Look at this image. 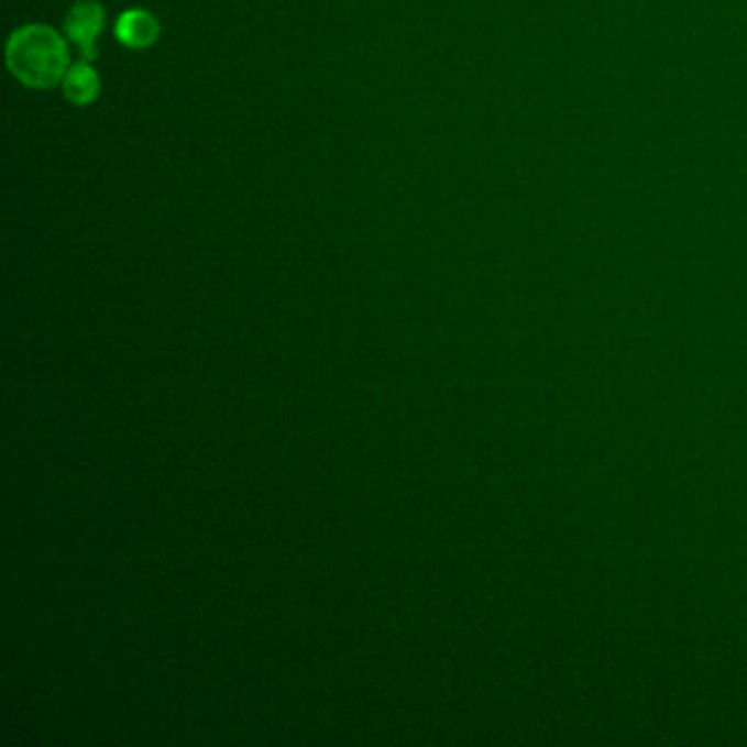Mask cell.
Here are the masks:
<instances>
[{
    "label": "cell",
    "mask_w": 747,
    "mask_h": 747,
    "mask_svg": "<svg viewBox=\"0 0 747 747\" xmlns=\"http://www.w3.org/2000/svg\"><path fill=\"white\" fill-rule=\"evenodd\" d=\"M4 59L11 75L33 90H48L62 84L70 66L66 40L46 24L15 29L7 40Z\"/></svg>",
    "instance_id": "obj_1"
},
{
    "label": "cell",
    "mask_w": 747,
    "mask_h": 747,
    "mask_svg": "<svg viewBox=\"0 0 747 747\" xmlns=\"http://www.w3.org/2000/svg\"><path fill=\"white\" fill-rule=\"evenodd\" d=\"M62 88H64V97L70 103L90 106L101 92V79H99V73L92 68L90 62L79 59L77 64L68 66L64 81H62Z\"/></svg>",
    "instance_id": "obj_4"
},
{
    "label": "cell",
    "mask_w": 747,
    "mask_h": 747,
    "mask_svg": "<svg viewBox=\"0 0 747 747\" xmlns=\"http://www.w3.org/2000/svg\"><path fill=\"white\" fill-rule=\"evenodd\" d=\"M117 37L128 48H150L161 35L158 18L147 9H128L117 20Z\"/></svg>",
    "instance_id": "obj_3"
},
{
    "label": "cell",
    "mask_w": 747,
    "mask_h": 747,
    "mask_svg": "<svg viewBox=\"0 0 747 747\" xmlns=\"http://www.w3.org/2000/svg\"><path fill=\"white\" fill-rule=\"evenodd\" d=\"M106 24V9L97 0H79L70 7L64 31L66 37L77 46L81 62H92L97 57V37Z\"/></svg>",
    "instance_id": "obj_2"
}]
</instances>
